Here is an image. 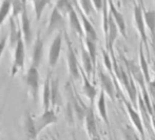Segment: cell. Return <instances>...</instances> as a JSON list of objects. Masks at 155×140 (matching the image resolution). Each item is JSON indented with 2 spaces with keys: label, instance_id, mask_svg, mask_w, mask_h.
Here are the masks:
<instances>
[{
  "label": "cell",
  "instance_id": "1",
  "mask_svg": "<svg viewBox=\"0 0 155 140\" xmlns=\"http://www.w3.org/2000/svg\"><path fill=\"white\" fill-rule=\"evenodd\" d=\"M134 8H133V20H134L135 30L138 32L139 37H140V42L145 45L146 54H147V59H150V51L149 45H148V36L146 33V22L145 17H143V2L138 1L134 2Z\"/></svg>",
  "mask_w": 155,
  "mask_h": 140
},
{
  "label": "cell",
  "instance_id": "2",
  "mask_svg": "<svg viewBox=\"0 0 155 140\" xmlns=\"http://www.w3.org/2000/svg\"><path fill=\"white\" fill-rule=\"evenodd\" d=\"M63 37L67 42V63H68V73L72 80H77L81 77V67H79V63L77 60L75 50L72 44L69 35L65 31H63Z\"/></svg>",
  "mask_w": 155,
  "mask_h": 140
},
{
  "label": "cell",
  "instance_id": "3",
  "mask_svg": "<svg viewBox=\"0 0 155 140\" xmlns=\"http://www.w3.org/2000/svg\"><path fill=\"white\" fill-rule=\"evenodd\" d=\"M23 81H25V86H27L33 102L37 104L39 98V89H40V74H39L38 67H34V65H30V67L25 74Z\"/></svg>",
  "mask_w": 155,
  "mask_h": 140
},
{
  "label": "cell",
  "instance_id": "4",
  "mask_svg": "<svg viewBox=\"0 0 155 140\" xmlns=\"http://www.w3.org/2000/svg\"><path fill=\"white\" fill-rule=\"evenodd\" d=\"M25 47L23 37L21 36L20 39L17 42V45L14 50V54H13V61L12 65H11V77H14L18 74L19 71L23 70L25 64Z\"/></svg>",
  "mask_w": 155,
  "mask_h": 140
},
{
  "label": "cell",
  "instance_id": "5",
  "mask_svg": "<svg viewBox=\"0 0 155 140\" xmlns=\"http://www.w3.org/2000/svg\"><path fill=\"white\" fill-rule=\"evenodd\" d=\"M97 75H98V81H99V85H100L101 91L104 92L110 99H112L113 101H114L117 95V87L115 86L116 82L113 80V79H115V77H111L110 74L104 72L101 69L97 70Z\"/></svg>",
  "mask_w": 155,
  "mask_h": 140
},
{
  "label": "cell",
  "instance_id": "6",
  "mask_svg": "<svg viewBox=\"0 0 155 140\" xmlns=\"http://www.w3.org/2000/svg\"><path fill=\"white\" fill-rule=\"evenodd\" d=\"M64 27H65L64 15H63L56 6H54V8H52L51 15H50V20H49V23H48V27H47V30H45V34L43 38L50 37L53 33H55L56 31L62 32Z\"/></svg>",
  "mask_w": 155,
  "mask_h": 140
},
{
  "label": "cell",
  "instance_id": "7",
  "mask_svg": "<svg viewBox=\"0 0 155 140\" xmlns=\"http://www.w3.org/2000/svg\"><path fill=\"white\" fill-rule=\"evenodd\" d=\"M62 40H63V31L58 32L56 36L54 37L51 45L49 49V56H48V64H49L50 71L54 69L59 60L60 53H61L62 47Z\"/></svg>",
  "mask_w": 155,
  "mask_h": 140
},
{
  "label": "cell",
  "instance_id": "8",
  "mask_svg": "<svg viewBox=\"0 0 155 140\" xmlns=\"http://www.w3.org/2000/svg\"><path fill=\"white\" fill-rule=\"evenodd\" d=\"M123 101H124V109H126L127 113H128V115H129V118H130L131 122H132L133 126H134V130L136 131L137 133H139V135H140V137H141V140H146L145 126H143V119H141L140 114L135 111V108L129 101H127V100H124V99H123Z\"/></svg>",
  "mask_w": 155,
  "mask_h": 140
},
{
  "label": "cell",
  "instance_id": "9",
  "mask_svg": "<svg viewBox=\"0 0 155 140\" xmlns=\"http://www.w3.org/2000/svg\"><path fill=\"white\" fill-rule=\"evenodd\" d=\"M57 121H58V117L55 110L50 109V110L43 111L40 116L35 118V125H36V130L38 135L43 130H45L48 126L57 123Z\"/></svg>",
  "mask_w": 155,
  "mask_h": 140
},
{
  "label": "cell",
  "instance_id": "10",
  "mask_svg": "<svg viewBox=\"0 0 155 140\" xmlns=\"http://www.w3.org/2000/svg\"><path fill=\"white\" fill-rule=\"evenodd\" d=\"M20 28L22 32V37L25 40V47H30L33 40V31L31 25V20H30L29 13H28V2H25L23 11L20 15Z\"/></svg>",
  "mask_w": 155,
  "mask_h": 140
},
{
  "label": "cell",
  "instance_id": "11",
  "mask_svg": "<svg viewBox=\"0 0 155 140\" xmlns=\"http://www.w3.org/2000/svg\"><path fill=\"white\" fill-rule=\"evenodd\" d=\"M21 130L25 135V140H37L38 133L35 125V118H33L30 111H27L22 116V123H21Z\"/></svg>",
  "mask_w": 155,
  "mask_h": 140
},
{
  "label": "cell",
  "instance_id": "12",
  "mask_svg": "<svg viewBox=\"0 0 155 140\" xmlns=\"http://www.w3.org/2000/svg\"><path fill=\"white\" fill-rule=\"evenodd\" d=\"M84 129H86V132H87V134H88L89 138L93 139V138H96V137H99L98 130H97V123H96L95 114H94L93 104L89 106V109H88V111H87L86 116H84Z\"/></svg>",
  "mask_w": 155,
  "mask_h": 140
},
{
  "label": "cell",
  "instance_id": "13",
  "mask_svg": "<svg viewBox=\"0 0 155 140\" xmlns=\"http://www.w3.org/2000/svg\"><path fill=\"white\" fill-rule=\"evenodd\" d=\"M45 38L41 37L40 35V30L37 31L36 37H35L34 44H33V52H32V61L31 65L38 67L41 63V60L43 58V47H45Z\"/></svg>",
  "mask_w": 155,
  "mask_h": 140
},
{
  "label": "cell",
  "instance_id": "14",
  "mask_svg": "<svg viewBox=\"0 0 155 140\" xmlns=\"http://www.w3.org/2000/svg\"><path fill=\"white\" fill-rule=\"evenodd\" d=\"M67 16H68L69 25H70V28H71V30L73 31L77 36H79L80 39L84 38V28H82L81 20H80V17H79V15H78L74 4H72V6L70 8Z\"/></svg>",
  "mask_w": 155,
  "mask_h": 140
},
{
  "label": "cell",
  "instance_id": "15",
  "mask_svg": "<svg viewBox=\"0 0 155 140\" xmlns=\"http://www.w3.org/2000/svg\"><path fill=\"white\" fill-rule=\"evenodd\" d=\"M109 4V10H110V14L112 15L113 20L115 21L117 28L119 30V34L124 37V39H127V27H126V21H124V18L120 12L118 11V8H116L114 2L108 1Z\"/></svg>",
  "mask_w": 155,
  "mask_h": 140
},
{
  "label": "cell",
  "instance_id": "16",
  "mask_svg": "<svg viewBox=\"0 0 155 140\" xmlns=\"http://www.w3.org/2000/svg\"><path fill=\"white\" fill-rule=\"evenodd\" d=\"M73 4H74V6H75L76 11H77L78 15H79L80 20H81L82 28H84V38H89V39H91V40L97 41V34H96V31L93 27L92 22L90 21V19H89L86 15H84V13L78 8V6L76 5L74 2H73Z\"/></svg>",
  "mask_w": 155,
  "mask_h": 140
},
{
  "label": "cell",
  "instance_id": "17",
  "mask_svg": "<svg viewBox=\"0 0 155 140\" xmlns=\"http://www.w3.org/2000/svg\"><path fill=\"white\" fill-rule=\"evenodd\" d=\"M22 36L20 25H18V22L14 17L10 16V36H8V43H10L11 50L14 51L17 45V42Z\"/></svg>",
  "mask_w": 155,
  "mask_h": 140
},
{
  "label": "cell",
  "instance_id": "18",
  "mask_svg": "<svg viewBox=\"0 0 155 140\" xmlns=\"http://www.w3.org/2000/svg\"><path fill=\"white\" fill-rule=\"evenodd\" d=\"M80 55H81V63H82V71L87 75L89 79H91L94 74V70H95V65H94L92 58L89 55L88 51H87L84 44H81V49H80Z\"/></svg>",
  "mask_w": 155,
  "mask_h": 140
},
{
  "label": "cell",
  "instance_id": "19",
  "mask_svg": "<svg viewBox=\"0 0 155 140\" xmlns=\"http://www.w3.org/2000/svg\"><path fill=\"white\" fill-rule=\"evenodd\" d=\"M81 78H82V93L86 95V97L90 100V104L94 106V101L97 96V89L94 84L91 83L90 79L87 77L84 72L81 69Z\"/></svg>",
  "mask_w": 155,
  "mask_h": 140
},
{
  "label": "cell",
  "instance_id": "20",
  "mask_svg": "<svg viewBox=\"0 0 155 140\" xmlns=\"http://www.w3.org/2000/svg\"><path fill=\"white\" fill-rule=\"evenodd\" d=\"M52 71L47 73V77L43 82L42 89V108L43 111L51 109V82H52Z\"/></svg>",
  "mask_w": 155,
  "mask_h": 140
},
{
  "label": "cell",
  "instance_id": "21",
  "mask_svg": "<svg viewBox=\"0 0 155 140\" xmlns=\"http://www.w3.org/2000/svg\"><path fill=\"white\" fill-rule=\"evenodd\" d=\"M143 17H145L146 27L149 30L152 47L155 50V10H145L143 8Z\"/></svg>",
  "mask_w": 155,
  "mask_h": 140
},
{
  "label": "cell",
  "instance_id": "22",
  "mask_svg": "<svg viewBox=\"0 0 155 140\" xmlns=\"http://www.w3.org/2000/svg\"><path fill=\"white\" fill-rule=\"evenodd\" d=\"M106 94L102 91L99 92L98 94V98H97V112L99 114L100 118L102 119V121L104 122L108 128H110V120H109V116H108V111H107V102H106Z\"/></svg>",
  "mask_w": 155,
  "mask_h": 140
},
{
  "label": "cell",
  "instance_id": "23",
  "mask_svg": "<svg viewBox=\"0 0 155 140\" xmlns=\"http://www.w3.org/2000/svg\"><path fill=\"white\" fill-rule=\"evenodd\" d=\"M61 102V95L59 90V79L52 78L51 82V109L55 110Z\"/></svg>",
  "mask_w": 155,
  "mask_h": 140
},
{
  "label": "cell",
  "instance_id": "24",
  "mask_svg": "<svg viewBox=\"0 0 155 140\" xmlns=\"http://www.w3.org/2000/svg\"><path fill=\"white\" fill-rule=\"evenodd\" d=\"M138 58H139V67H140V70L143 72V76H145V79H146V82L147 84L151 81V77H150V67H149V63L148 61L146 60L147 57L145 55V51H143V43H139V55H138Z\"/></svg>",
  "mask_w": 155,
  "mask_h": 140
},
{
  "label": "cell",
  "instance_id": "25",
  "mask_svg": "<svg viewBox=\"0 0 155 140\" xmlns=\"http://www.w3.org/2000/svg\"><path fill=\"white\" fill-rule=\"evenodd\" d=\"M32 5L34 8V13H35V19H36V22H39L42 17V14L45 12V8L50 4H52L49 1H33Z\"/></svg>",
  "mask_w": 155,
  "mask_h": 140
},
{
  "label": "cell",
  "instance_id": "26",
  "mask_svg": "<svg viewBox=\"0 0 155 140\" xmlns=\"http://www.w3.org/2000/svg\"><path fill=\"white\" fill-rule=\"evenodd\" d=\"M84 47H86L89 55L92 58L94 65L96 67V63H97V44H96V42L97 41L91 40L89 38H84Z\"/></svg>",
  "mask_w": 155,
  "mask_h": 140
},
{
  "label": "cell",
  "instance_id": "27",
  "mask_svg": "<svg viewBox=\"0 0 155 140\" xmlns=\"http://www.w3.org/2000/svg\"><path fill=\"white\" fill-rule=\"evenodd\" d=\"M11 12H12V2H0V27L5 21V19L10 16Z\"/></svg>",
  "mask_w": 155,
  "mask_h": 140
},
{
  "label": "cell",
  "instance_id": "28",
  "mask_svg": "<svg viewBox=\"0 0 155 140\" xmlns=\"http://www.w3.org/2000/svg\"><path fill=\"white\" fill-rule=\"evenodd\" d=\"M74 3H75L76 5L78 6V8L84 13V15H86L88 18H90L94 11L92 1H75Z\"/></svg>",
  "mask_w": 155,
  "mask_h": 140
},
{
  "label": "cell",
  "instance_id": "29",
  "mask_svg": "<svg viewBox=\"0 0 155 140\" xmlns=\"http://www.w3.org/2000/svg\"><path fill=\"white\" fill-rule=\"evenodd\" d=\"M121 135H123V140H139L136 136V131L133 130L132 126L129 124H124L121 129Z\"/></svg>",
  "mask_w": 155,
  "mask_h": 140
},
{
  "label": "cell",
  "instance_id": "30",
  "mask_svg": "<svg viewBox=\"0 0 155 140\" xmlns=\"http://www.w3.org/2000/svg\"><path fill=\"white\" fill-rule=\"evenodd\" d=\"M102 59H104V65L106 69L108 70V73L110 74L112 77H114V71H113V61L111 58L110 54L107 52V50H102Z\"/></svg>",
  "mask_w": 155,
  "mask_h": 140
},
{
  "label": "cell",
  "instance_id": "31",
  "mask_svg": "<svg viewBox=\"0 0 155 140\" xmlns=\"http://www.w3.org/2000/svg\"><path fill=\"white\" fill-rule=\"evenodd\" d=\"M25 1H14L12 2V15L11 16L14 17L17 20L18 17H20L21 13L23 11V8H25Z\"/></svg>",
  "mask_w": 155,
  "mask_h": 140
},
{
  "label": "cell",
  "instance_id": "32",
  "mask_svg": "<svg viewBox=\"0 0 155 140\" xmlns=\"http://www.w3.org/2000/svg\"><path fill=\"white\" fill-rule=\"evenodd\" d=\"M147 91H148V94H149L151 102L155 104V78L152 79L151 81L147 84Z\"/></svg>",
  "mask_w": 155,
  "mask_h": 140
},
{
  "label": "cell",
  "instance_id": "33",
  "mask_svg": "<svg viewBox=\"0 0 155 140\" xmlns=\"http://www.w3.org/2000/svg\"><path fill=\"white\" fill-rule=\"evenodd\" d=\"M6 42H8V38H6V36L2 37L1 40H0V59H1L2 55H3L4 50H5Z\"/></svg>",
  "mask_w": 155,
  "mask_h": 140
},
{
  "label": "cell",
  "instance_id": "34",
  "mask_svg": "<svg viewBox=\"0 0 155 140\" xmlns=\"http://www.w3.org/2000/svg\"><path fill=\"white\" fill-rule=\"evenodd\" d=\"M104 1H92L93 6H94V10H96L97 12L102 10V6H104Z\"/></svg>",
  "mask_w": 155,
  "mask_h": 140
},
{
  "label": "cell",
  "instance_id": "35",
  "mask_svg": "<svg viewBox=\"0 0 155 140\" xmlns=\"http://www.w3.org/2000/svg\"><path fill=\"white\" fill-rule=\"evenodd\" d=\"M151 70L153 71V73L155 74V61H153V62H152V67H151Z\"/></svg>",
  "mask_w": 155,
  "mask_h": 140
},
{
  "label": "cell",
  "instance_id": "36",
  "mask_svg": "<svg viewBox=\"0 0 155 140\" xmlns=\"http://www.w3.org/2000/svg\"><path fill=\"white\" fill-rule=\"evenodd\" d=\"M72 140H77V138H76L75 133H73V134H72Z\"/></svg>",
  "mask_w": 155,
  "mask_h": 140
},
{
  "label": "cell",
  "instance_id": "37",
  "mask_svg": "<svg viewBox=\"0 0 155 140\" xmlns=\"http://www.w3.org/2000/svg\"><path fill=\"white\" fill-rule=\"evenodd\" d=\"M91 140H101V138H100V136H99V137H96V138H93Z\"/></svg>",
  "mask_w": 155,
  "mask_h": 140
},
{
  "label": "cell",
  "instance_id": "38",
  "mask_svg": "<svg viewBox=\"0 0 155 140\" xmlns=\"http://www.w3.org/2000/svg\"><path fill=\"white\" fill-rule=\"evenodd\" d=\"M52 140H59V139L56 138V137H54V136H52Z\"/></svg>",
  "mask_w": 155,
  "mask_h": 140
},
{
  "label": "cell",
  "instance_id": "39",
  "mask_svg": "<svg viewBox=\"0 0 155 140\" xmlns=\"http://www.w3.org/2000/svg\"><path fill=\"white\" fill-rule=\"evenodd\" d=\"M150 140H155V137H153V136H151V137H150Z\"/></svg>",
  "mask_w": 155,
  "mask_h": 140
},
{
  "label": "cell",
  "instance_id": "40",
  "mask_svg": "<svg viewBox=\"0 0 155 140\" xmlns=\"http://www.w3.org/2000/svg\"><path fill=\"white\" fill-rule=\"evenodd\" d=\"M108 140H115V139L113 138V137H109V138H108Z\"/></svg>",
  "mask_w": 155,
  "mask_h": 140
}]
</instances>
